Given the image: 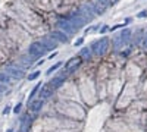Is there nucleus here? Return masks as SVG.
I'll return each instance as SVG.
<instances>
[{
  "label": "nucleus",
  "instance_id": "nucleus-3",
  "mask_svg": "<svg viewBox=\"0 0 147 132\" xmlns=\"http://www.w3.org/2000/svg\"><path fill=\"white\" fill-rule=\"evenodd\" d=\"M53 90H55V88L51 87V84L44 85V87L41 88V92H40V100H41V98H47L49 95H50L51 92H53Z\"/></svg>",
  "mask_w": 147,
  "mask_h": 132
},
{
  "label": "nucleus",
  "instance_id": "nucleus-10",
  "mask_svg": "<svg viewBox=\"0 0 147 132\" xmlns=\"http://www.w3.org/2000/svg\"><path fill=\"white\" fill-rule=\"evenodd\" d=\"M9 112H10V107L6 106V107H4V110H3V114L6 116V114H9Z\"/></svg>",
  "mask_w": 147,
  "mask_h": 132
},
{
  "label": "nucleus",
  "instance_id": "nucleus-2",
  "mask_svg": "<svg viewBox=\"0 0 147 132\" xmlns=\"http://www.w3.org/2000/svg\"><path fill=\"white\" fill-rule=\"evenodd\" d=\"M4 72L10 78H15V79H21V78L24 76V72H22L21 69H16V68H6Z\"/></svg>",
  "mask_w": 147,
  "mask_h": 132
},
{
  "label": "nucleus",
  "instance_id": "nucleus-6",
  "mask_svg": "<svg viewBox=\"0 0 147 132\" xmlns=\"http://www.w3.org/2000/svg\"><path fill=\"white\" fill-rule=\"evenodd\" d=\"M12 78L6 72H0V84H9Z\"/></svg>",
  "mask_w": 147,
  "mask_h": 132
},
{
  "label": "nucleus",
  "instance_id": "nucleus-1",
  "mask_svg": "<svg viewBox=\"0 0 147 132\" xmlns=\"http://www.w3.org/2000/svg\"><path fill=\"white\" fill-rule=\"evenodd\" d=\"M44 51H46V47H44L43 43H34V44H31L28 48V53L31 56H41Z\"/></svg>",
  "mask_w": 147,
  "mask_h": 132
},
{
  "label": "nucleus",
  "instance_id": "nucleus-14",
  "mask_svg": "<svg viewBox=\"0 0 147 132\" xmlns=\"http://www.w3.org/2000/svg\"><path fill=\"white\" fill-rule=\"evenodd\" d=\"M7 132H13V131H12V129H7Z\"/></svg>",
  "mask_w": 147,
  "mask_h": 132
},
{
  "label": "nucleus",
  "instance_id": "nucleus-9",
  "mask_svg": "<svg viewBox=\"0 0 147 132\" xmlns=\"http://www.w3.org/2000/svg\"><path fill=\"white\" fill-rule=\"evenodd\" d=\"M19 110H21V103H18V104L15 106V109H13V113H19Z\"/></svg>",
  "mask_w": 147,
  "mask_h": 132
},
{
  "label": "nucleus",
  "instance_id": "nucleus-4",
  "mask_svg": "<svg viewBox=\"0 0 147 132\" xmlns=\"http://www.w3.org/2000/svg\"><path fill=\"white\" fill-rule=\"evenodd\" d=\"M51 37H55L56 40L62 41V43H66V41H68V37H66L62 31H55V32L51 34Z\"/></svg>",
  "mask_w": 147,
  "mask_h": 132
},
{
  "label": "nucleus",
  "instance_id": "nucleus-11",
  "mask_svg": "<svg viewBox=\"0 0 147 132\" xmlns=\"http://www.w3.org/2000/svg\"><path fill=\"white\" fill-rule=\"evenodd\" d=\"M144 16H147V10L140 12V13H138V18H144Z\"/></svg>",
  "mask_w": 147,
  "mask_h": 132
},
{
  "label": "nucleus",
  "instance_id": "nucleus-13",
  "mask_svg": "<svg viewBox=\"0 0 147 132\" xmlns=\"http://www.w3.org/2000/svg\"><path fill=\"white\" fill-rule=\"evenodd\" d=\"M82 41H84V40H82V38H80L78 41H75V46H80V44H82Z\"/></svg>",
  "mask_w": 147,
  "mask_h": 132
},
{
  "label": "nucleus",
  "instance_id": "nucleus-12",
  "mask_svg": "<svg viewBox=\"0 0 147 132\" xmlns=\"http://www.w3.org/2000/svg\"><path fill=\"white\" fill-rule=\"evenodd\" d=\"M4 91H6V88H4V87H3V85L0 84V94H3V92H4Z\"/></svg>",
  "mask_w": 147,
  "mask_h": 132
},
{
  "label": "nucleus",
  "instance_id": "nucleus-5",
  "mask_svg": "<svg viewBox=\"0 0 147 132\" xmlns=\"http://www.w3.org/2000/svg\"><path fill=\"white\" fill-rule=\"evenodd\" d=\"M41 106H43V101H41V100H35V101H33V104L29 106V110H31V112H38V110L41 109Z\"/></svg>",
  "mask_w": 147,
  "mask_h": 132
},
{
  "label": "nucleus",
  "instance_id": "nucleus-8",
  "mask_svg": "<svg viewBox=\"0 0 147 132\" xmlns=\"http://www.w3.org/2000/svg\"><path fill=\"white\" fill-rule=\"evenodd\" d=\"M38 75H40V72H35V73H33V75H29L28 79H29V81H33V79H35V78L38 76Z\"/></svg>",
  "mask_w": 147,
  "mask_h": 132
},
{
  "label": "nucleus",
  "instance_id": "nucleus-7",
  "mask_svg": "<svg viewBox=\"0 0 147 132\" xmlns=\"http://www.w3.org/2000/svg\"><path fill=\"white\" fill-rule=\"evenodd\" d=\"M60 65H62V63L59 62V63H56V65H55V66H51L50 69H49V70H47V73H49V75H50V73H51V72H53V70H56V69H57V68H59V66H60Z\"/></svg>",
  "mask_w": 147,
  "mask_h": 132
}]
</instances>
